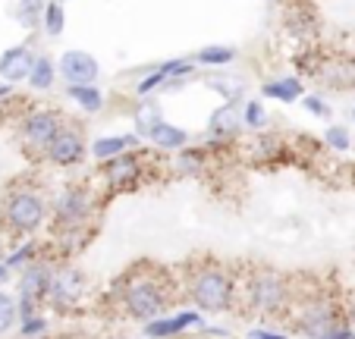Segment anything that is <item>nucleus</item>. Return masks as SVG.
Listing matches in <instances>:
<instances>
[{
  "label": "nucleus",
  "instance_id": "1",
  "mask_svg": "<svg viewBox=\"0 0 355 339\" xmlns=\"http://www.w3.org/2000/svg\"><path fill=\"white\" fill-rule=\"evenodd\" d=\"M233 277L220 267H201V270L192 273L189 279V299L198 311L208 314H223L230 305H233Z\"/></svg>",
  "mask_w": 355,
  "mask_h": 339
},
{
  "label": "nucleus",
  "instance_id": "2",
  "mask_svg": "<svg viewBox=\"0 0 355 339\" xmlns=\"http://www.w3.org/2000/svg\"><path fill=\"white\" fill-rule=\"evenodd\" d=\"M123 308H126V314L132 320L148 324V320H155L164 314L167 293H164V286L155 277H132L123 286Z\"/></svg>",
  "mask_w": 355,
  "mask_h": 339
},
{
  "label": "nucleus",
  "instance_id": "3",
  "mask_svg": "<svg viewBox=\"0 0 355 339\" xmlns=\"http://www.w3.org/2000/svg\"><path fill=\"white\" fill-rule=\"evenodd\" d=\"M47 217V201L32 189H19L3 205V220L16 233H35Z\"/></svg>",
  "mask_w": 355,
  "mask_h": 339
},
{
  "label": "nucleus",
  "instance_id": "4",
  "mask_svg": "<svg viewBox=\"0 0 355 339\" xmlns=\"http://www.w3.org/2000/svg\"><path fill=\"white\" fill-rule=\"evenodd\" d=\"M63 126H67V123H63V116L57 110L38 107V110H28L19 120V139L26 141V148H32V151H47V145L60 135Z\"/></svg>",
  "mask_w": 355,
  "mask_h": 339
},
{
  "label": "nucleus",
  "instance_id": "5",
  "mask_svg": "<svg viewBox=\"0 0 355 339\" xmlns=\"http://www.w3.org/2000/svg\"><path fill=\"white\" fill-rule=\"evenodd\" d=\"M248 299H252V305H255V311L261 314H277L286 308V283H283L280 273L274 270H261L252 277V283H248Z\"/></svg>",
  "mask_w": 355,
  "mask_h": 339
},
{
  "label": "nucleus",
  "instance_id": "6",
  "mask_svg": "<svg viewBox=\"0 0 355 339\" xmlns=\"http://www.w3.org/2000/svg\"><path fill=\"white\" fill-rule=\"evenodd\" d=\"M57 73H60V79L67 85H94L101 79V63L98 57H92L82 47H69L57 60Z\"/></svg>",
  "mask_w": 355,
  "mask_h": 339
},
{
  "label": "nucleus",
  "instance_id": "7",
  "mask_svg": "<svg viewBox=\"0 0 355 339\" xmlns=\"http://www.w3.org/2000/svg\"><path fill=\"white\" fill-rule=\"evenodd\" d=\"M101 173H104V182H107L114 192H126V189H135L145 176V164L135 151H123L116 157L104 160L101 164Z\"/></svg>",
  "mask_w": 355,
  "mask_h": 339
},
{
  "label": "nucleus",
  "instance_id": "8",
  "mask_svg": "<svg viewBox=\"0 0 355 339\" xmlns=\"http://www.w3.org/2000/svg\"><path fill=\"white\" fill-rule=\"evenodd\" d=\"M88 214H92V195H88L82 186H69V189H63V192L57 195L54 217H57V223H60L63 229L76 233V229L88 220Z\"/></svg>",
  "mask_w": 355,
  "mask_h": 339
},
{
  "label": "nucleus",
  "instance_id": "9",
  "mask_svg": "<svg viewBox=\"0 0 355 339\" xmlns=\"http://www.w3.org/2000/svg\"><path fill=\"white\" fill-rule=\"evenodd\" d=\"M340 320H346V318L340 314V308H336L334 302L330 299H315V302H309V305L302 308L299 330L305 333V339H321L324 333H327L334 324H340Z\"/></svg>",
  "mask_w": 355,
  "mask_h": 339
},
{
  "label": "nucleus",
  "instance_id": "10",
  "mask_svg": "<svg viewBox=\"0 0 355 339\" xmlns=\"http://www.w3.org/2000/svg\"><path fill=\"white\" fill-rule=\"evenodd\" d=\"M44 157L51 160L54 166H79L82 160L88 157V145H85V139H82L79 129L63 126L60 135H57V139L47 145Z\"/></svg>",
  "mask_w": 355,
  "mask_h": 339
},
{
  "label": "nucleus",
  "instance_id": "11",
  "mask_svg": "<svg viewBox=\"0 0 355 339\" xmlns=\"http://www.w3.org/2000/svg\"><path fill=\"white\" fill-rule=\"evenodd\" d=\"M38 53L28 44H13L0 53V79L3 82H28V73H32Z\"/></svg>",
  "mask_w": 355,
  "mask_h": 339
},
{
  "label": "nucleus",
  "instance_id": "12",
  "mask_svg": "<svg viewBox=\"0 0 355 339\" xmlns=\"http://www.w3.org/2000/svg\"><path fill=\"white\" fill-rule=\"evenodd\" d=\"M242 129H245V120H242V110L233 104V101H223L220 107H217L214 113H211L208 120V132L214 141H233L242 135Z\"/></svg>",
  "mask_w": 355,
  "mask_h": 339
},
{
  "label": "nucleus",
  "instance_id": "13",
  "mask_svg": "<svg viewBox=\"0 0 355 339\" xmlns=\"http://www.w3.org/2000/svg\"><path fill=\"white\" fill-rule=\"evenodd\" d=\"M82 286H85V283H82V273L76 270V267H63V270H57L54 279H51L47 299L54 302L57 308H73L82 295Z\"/></svg>",
  "mask_w": 355,
  "mask_h": 339
},
{
  "label": "nucleus",
  "instance_id": "14",
  "mask_svg": "<svg viewBox=\"0 0 355 339\" xmlns=\"http://www.w3.org/2000/svg\"><path fill=\"white\" fill-rule=\"evenodd\" d=\"M189 327H205L198 308H195V311H180L176 318H155V320H148V324H145V339H170V336H176V333L189 330Z\"/></svg>",
  "mask_w": 355,
  "mask_h": 339
},
{
  "label": "nucleus",
  "instance_id": "15",
  "mask_svg": "<svg viewBox=\"0 0 355 339\" xmlns=\"http://www.w3.org/2000/svg\"><path fill=\"white\" fill-rule=\"evenodd\" d=\"M139 139L141 135H98V139L88 145V157L104 164V160L116 157V154H123V151H132V148L139 145Z\"/></svg>",
  "mask_w": 355,
  "mask_h": 339
},
{
  "label": "nucleus",
  "instance_id": "16",
  "mask_svg": "<svg viewBox=\"0 0 355 339\" xmlns=\"http://www.w3.org/2000/svg\"><path fill=\"white\" fill-rule=\"evenodd\" d=\"M283 28H286L293 38L305 41L318 32V16L311 13L309 3H293V7L286 10V16H283Z\"/></svg>",
  "mask_w": 355,
  "mask_h": 339
},
{
  "label": "nucleus",
  "instance_id": "17",
  "mask_svg": "<svg viewBox=\"0 0 355 339\" xmlns=\"http://www.w3.org/2000/svg\"><path fill=\"white\" fill-rule=\"evenodd\" d=\"M261 94L270 101H280V104H295L305 94V82L299 76H280V79H268L261 85Z\"/></svg>",
  "mask_w": 355,
  "mask_h": 339
},
{
  "label": "nucleus",
  "instance_id": "18",
  "mask_svg": "<svg viewBox=\"0 0 355 339\" xmlns=\"http://www.w3.org/2000/svg\"><path fill=\"white\" fill-rule=\"evenodd\" d=\"M145 141H151L157 151H180V148L189 145V132L182 126H176V123L161 120L151 132L145 135Z\"/></svg>",
  "mask_w": 355,
  "mask_h": 339
},
{
  "label": "nucleus",
  "instance_id": "19",
  "mask_svg": "<svg viewBox=\"0 0 355 339\" xmlns=\"http://www.w3.org/2000/svg\"><path fill=\"white\" fill-rule=\"evenodd\" d=\"M164 120V107L157 98H139V104L132 107V123H135V132L145 139L157 123Z\"/></svg>",
  "mask_w": 355,
  "mask_h": 339
},
{
  "label": "nucleus",
  "instance_id": "20",
  "mask_svg": "<svg viewBox=\"0 0 355 339\" xmlns=\"http://www.w3.org/2000/svg\"><path fill=\"white\" fill-rule=\"evenodd\" d=\"M195 67H205V69H220L230 67L236 60V47L233 44H205L195 51Z\"/></svg>",
  "mask_w": 355,
  "mask_h": 339
},
{
  "label": "nucleus",
  "instance_id": "21",
  "mask_svg": "<svg viewBox=\"0 0 355 339\" xmlns=\"http://www.w3.org/2000/svg\"><path fill=\"white\" fill-rule=\"evenodd\" d=\"M57 63L47 57V53H38V60H35V67H32V73H28V82L26 85L32 88V92H51L54 88V82H57Z\"/></svg>",
  "mask_w": 355,
  "mask_h": 339
},
{
  "label": "nucleus",
  "instance_id": "22",
  "mask_svg": "<svg viewBox=\"0 0 355 339\" xmlns=\"http://www.w3.org/2000/svg\"><path fill=\"white\" fill-rule=\"evenodd\" d=\"M67 98L79 107L82 113H98L104 110V92L98 85H67Z\"/></svg>",
  "mask_w": 355,
  "mask_h": 339
},
{
  "label": "nucleus",
  "instance_id": "23",
  "mask_svg": "<svg viewBox=\"0 0 355 339\" xmlns=\"http://www.w3.org/2000/svg\"><path fill=\"white\" fill-rule=\"evenodd\" d=\"M205 164H208V148H180L176 151V160H173V170L180 176H198L201 170H205Z\"/></svg>",
  "mask_w": 355,
  "mask_h": 339
},
{
  "label": "nucleus",
  "instance_id": "24",
  "mask_svg": "<svg viewBox=\"0 0 355 339\" xmlns=\"http://www.w3.org/2000/svg\"><path fill=\"white\" fill-rule=\"evenodd\" d=\"M41 28H44V35H51V38L63 35V28H67V10H63V0H47L44 13H41Z\"/></svg>",
  "mask_w": 355,
  "mask_h": 339
},
{
  "label": "nucleus",
  "instance_id": "25",
  "mask_svg": "<svg viewBox=\"0 0 355 339\" xmlns=\"http://www.w3.org/2000/svg\"><path fill=\"white\" fill-rule=\"evenodd\" d=\"M321 76L327 85H336V88L355 85V60H340V63H334V67H324Z\"/></svg>",
  "mask_w": 355,
  "mask_h": 339
},
{
  "label": "nucleus",
  "instance_id": "26",
  "mask_svg": "<svg viewBox=\"0 0 355 339\" xmlns=\"http://www.w3.org/2000/svg\"><path fill=\"white\" fill-rule=\"evenodd\" d=\"M242 120H245V126L252 129V132H258V129L268 126V107H264L258 98L242 101Z\"/></svg>",
  "mask_w": 355,
  "mask_h": 339
},
{
  "label": "nucleus",
  "instance_id": "27",
  "mask_svg": "<svg viewBox=\"0 0 355 339\" xmlns=\"http://www.w3.org/2000/svg\"><path fill=\"white\" fill-rule=\"evenodd\" d=\"M324 145L336 154H346L352 151V132L346 126H327L324 129Z\"/></svg>",
  "mask_w": 355,
  "mask_h": 339
},
{
  "label": "nucleus",
  "instance_id": "28",
  "mask_svg": "<svg viewBox=\"0 0 355 339\" xmlns=\"http://www.w3.org/2000/svg\"><path fill=\"white\" fill-rule=\"evenodd\" d=\"M16 320H19V302L0 289V333H10Z\"/></svg>",
  "mask_w": 355,
  "mask_h": 339
},
{
  "label": "nucleus",
  "instance_id": "29",
  "mask_svg": "<svg viewBox=\"0 0 355 339\" xmlns=\"http://www.w3.org/2000/svg\"><path fill=\"white\" fill-rule=\"evenodd\" d=\"M47 0H19V13H16V19L22 22L26 28H35L41 26V13H44Z\"/></svg>",
  "mask_w": 355,
  "mask_h": 339
},
{
  "label": "nucleus",
  "instance_id": "30",
  "mask_svg": "<svg viewBox=\"0 0 355 339\" xmlns=\"http://www.w3.org/2000/svg\"><path fill=\"white\" fill-rule=\"evenodd\" d=\"M302 110L318 116V120H330L334 116V107H330V101L324 94H302Z\"/></svg>",
  "mask_w": 355,
  "mask_h": 339
},
{
  "label": "nucleus",
  "instance_id": "31",
  "mask_svg": "<svg viewBox=\"0 0 355 339\" xmlns=\"http://www.w3.org/2000/svg\"><path fill=\"white\" fill-rule=\"evenodd\" d=\"M208 88L220 94L223 101H233V104L242 98V88L236 85V79H220V76H211V79H208Z\"/></svg>",
  "mask_w": 355,
  "mask_h": 339
},
{
  "label": "nucleus",
  "instance_id": "32",
  "mask_svg": "<svg viewBox=\"0 0 355 339\" xmlns=\"http://www.w3.org/2000/svg\"><path fill=\"white\" fill-rule=\"evenodd\" d=\"M35 254H38V245H35V242H26V245L16 248V252L10 254V258L3 261V264H7L10 270H16V267H28V264L35 261Z\"/></svg>",
  "mask_w": 355,
  "mask_h": 339
},
{
  "label": "nucleus",
  "instance_id": "33",
  "mask_svg": "<svg viewBox=\"0 0 355 339\" xmlns=\"http://www.w3.org/2000/svg\"><path fill=\"white\" fill-rule=\"evenodd\" d=\"M255 151V157H277L280 154V139L277 135H258L255 145L248 148V154Z\"/></svg>",
  "mask_w": 355,
  "mask_h": 339
},
{
  "label": "nucleus",
  "instance_id": "34",
  "mask_svg": "<svg viewBox=\"0 0 355 339\" xmlns=\"http://www.w3.org/2000/svg\"><path fill=\"white\" fill-rule=\"evenodd\" d=\"M22 336H41V333H47V318H41V314H32V318H26L19 324Z\"/></svg>",
  "mask_w": 355,
  "mask_h": 339
},
{
  "label": "nucleus",
  "instance_id": "35",
  "mask_svg": "<svg viewBox=\"0 0 355 339\" xmlns=\"http://www.w3.org/2000/svg\"><path fill=\"white\" fill-rule=\"evenodd\" d=\"M321 339H352V324H349V320H340V324L330 327Z\"/></svg>",
  "mask_w": 355,
  "mask_h": 339
},
{
  "label": "nucleus",
  "instance_id": "36",
  "mask_svg": "<svg viewBox=\"0 0 355 339\" xmlns=\"http://www.w3.org/2000/svg\"><path fill=\"white\" fill-rule=\"evenodd\" d=\"M248 339H286V333H274V330H248Z\"/></svg>",
  "mask_w": 355,
  "mask_h": 339
},
{
  "label": "nucleus",
  "instance_id": "37",
  "mask_svg": "<svg viewBox=\"0 0 355 339\" xmlns=\"http://www.w3.org/2000/svg\"><path fill=\"white\" fill-rule=\"evenodd\" d=\"M10 94H13V82H3V79H0V101L10 98Z\"/></svg>",
  "mask_w": 355,
  "mask_h": 339
},
{
  "label": "nucleus",
  "instance_id": "38",
  "mask_svg": "<svg viewBox=\"0 0 355 339\" xmlns=\"http://www.w3.org/2000/svg\"><path fill=\"white\" fill-rule=\"evenodd\" d=\"M346 320H349V324H355V302H352V305H349V311H346Z\"/></svg>",
  "mask_w": 355,
  "mask_h": 339
},
{
  "label": "nucleus",
  "instance_id": "39",
  "mask_svg": "<svg viewBox=\"0 0 355 339\" xmlns=\"http://www.w3.org/2000/svg\"><path fill=\"white\" fill-rule=\"evenodd\" d=\"M7 277H10V267H7V264H0V283H3Z\"/></svg>",
  "mask_w": 355,
  "mask_h": 339
},
{
  "label": "nucleus",
  "instance_id": "40",
  "mask_svg": "<svg viewBox=\"0 0 355 339\" xmlns=\"http://www.w3.org/2000/svg\"><path fill=\"white\" fill-rule=\"evenodd\" d=\"M349 120H352V126H355V104L349 107Z\"/></svg>",
  "mask_w": 355,
  "mask_h": 339
},
{
  "label": "nucleus",
  "instance_id": "41",
  "mask_svg": "<svg viewBox=\"0 0 355 339\" xmlns=\"http://www.w3.org/2000/svg\"><path fill=\"white\" fill-rule=\"evenodd\" d=\"M22 339H44V336H22Z\"/></svg>",
  "mask_w": 355,
  "mask_h": 339
},
{
  "label": "nucleus",
  "instance_id": "42",
  "mask_svg": "<svg viewBox=\"0 0 355 339\" xmlns=\"http://www.w3.org/2000/svg\"><path fill=\"white\" fill-rule=\"evenodd\" d=\"M0 258H3V242H0Z\"/></svg>",
  "mask_w": 355,
  "mask_h": 339
},
{
  "label": "nucleus",
  "instance_id": "43",
  "mask_svg": "<svg viewBox=\"0 0 355 339\" xmlns=\"http://www.w3.org/2000/svg\"><path fill=\"white\" fill-rule=\"evenodd\" d=\"M63 3H73V0H63Z\"/></svg>",
  "mask_w": 355,
  "mask_h": 339
},
{
  "label": "nucleus",
  "instance_id": "44",
  "mask_svg": "<svg viewBox=\"0 0 355 339\" xmlns=\"http://www.w3.org/2000/svg\"><path fill=\"white\" fill-rule=\"evenodd\" d=\"M352 339H355V333H352Z\"/></svg>",
  "mask_w": 355,
  "mask_h": 339
}]
</instances>
